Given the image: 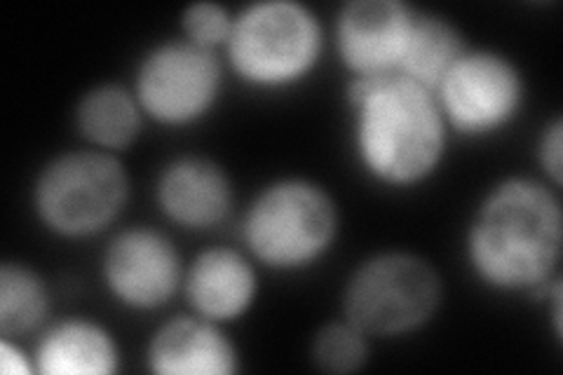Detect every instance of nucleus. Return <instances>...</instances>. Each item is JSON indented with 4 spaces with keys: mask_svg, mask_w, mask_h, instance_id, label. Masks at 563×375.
<instances>
[{
    "mask_svg": "<svg viewBox=\"0 0 563 375\" xmlns=\"http://www.w3.org/2000/svg\"><path fill=\"white\" fill-rule=\"evenodd\" d=\"M467 41L453 20L444 14L416 8L407 47L397 74L434 92L437 85L449 74L451 66L465 55Z\"/></svg>",
    "mask_w": 563,
    "mask_h": 375,
    "instance_id": "obj_16",
    "label": "nucleus"
},
{
    "mask_svg": "<svg viewBox=\"0 0 563 375\" xmlns=\"http://www.w3.org/2000/svg\"><path fill=\"white\" fill-rule=\"evenodd\" d=\"M324 47V24L308 3L256 0L235 14L223 62L250 89L285 92L314 74Z\"/></svg>",
    "mask_w": 563,
    "mask_h": 375,
    "instance_id": "obj_4",
    "label": "nucleus"
},
{
    "mask_svg": "<svg viewBox=\"0 0 563 375\" xmlns=\"http://www.w3.org/2000/svg\"><path fill=\"white\" fill-rule=\"evenodd\" d=\"M186 265L179 244L165 230L136 223L115 230L106 242L99 275L120 308L148 315L165 310L184 291Z\"/></svg>",
    "mask_w": 563,
    "mask_h": 375,
    "instance_id": "obj_9",
    "label": "nucleus"
},
{
    "mask_svg": "<svg viewBox=\"0 0 563 375\" xmlns=\"http://www.w3.org/2000/svg\"><path fill=\"white\" fill-rule=\"evenodd\" d=\"M153 195L163 219L190 232L219 228L238 205L231 172L219 159L200 153L167 159L155 176Z\"/></svg>",
    "mask_w": 563,
    "mask_h": 375,
    "instance_id": "obj_11",
    "label": "nucleus"
},
{
    "mask_svg": "<svg viewBox=\"0 0 563 375\" xmlns=\"http://www.w3.org/2000/svg\"><path fill=\"white\" fill-rule=\"evenodd\" d=\"M130 192V176L120 157L85 146L49 157L38 169L31 186V209L49 235L82 242L118 223Z\"/></svg>",
    "mask_w": 563,
    "mask_h": 375,
    "instance_id": "obj_5",
    "label": "nucleus"
},
{
    "mask_svg": "<svg viewBox=\"0 0 563 375\" xmlns=\"http://www.w3.org/2000/svg\"><path fill=\"white\" fill-rule=\"evenodd\" d=\"M261 267L235 246H207L186 265L184 298L192 315L233 324L252 312L261 294Z\"/></svg>",
    "mask_w": 563,
    "mask_h": 375,
    "instance_id": "obj_12",
    "label": "nucleus"
},
{
    "mask_svg": "<svg viewBox=\"0 0 563 375\" xmlns=\"http://www.w3.org/2000/svg\"><path fill=\"white\" fill-rule=\"evenodd\" d=\"M451 136L490 139L521 118L528 101L523 68L500 49L467 47L434 89Z\"/></svg>",
    "mask_w": 563,
    "mask_h": 375,
    "instance_id": "obj_8",
    "label": "nucleus"
},
{
    "mask_svg": "<svg viewBox=\"0 0 563 375\" xmlns=\"http://www.w3.org/2000/svg\"><path fill=\"white\" fill-rule=\"evenodd\" d=\"M444 302L437 265L407 249L366 256L343 284V319L372 341L404 338L426 329Z\"/></svg>",
    "mask_w": 563,
    "mask_h": 375,
    "instance_id": "obj_6",
    "label": "nucleus"
},
{
    "mask_svg": "<svg viewBox=\"0 0 563 375\" xmlns=\"http://www.w3.org/2000/svg\"><path fill=\"white\" fill-rule=\"evenodd\" d=\"M33 364L41 375H115L122 368V350L99 319L64 317L38 333Z\"/></svg>",
    "mask_w": 563,
    "mask_h": 375,
    "instance_id": "obj_14",
    "label": "nucleus"
},
{
    "mask_svg": "<svg viewBox=\"0 0 563 375\" xmlns=\"http://www.w3.org/2000/svg\"><path fill=\"white\" fill-rule=\"evenodd\" d=\"M538 165L542 169V178L550 186H563V120L554 115L540 134L538 141Z\"/></svg>",
    "mask_w": 563,
    "mask_h": 375,
    "instance_id": "obj_20",
    "label": "nucleus"
},
{
    "mask_svg": "<svg viewBox=\"0 0 563 375\" xmlns=\"http://www.w3.org/2000/svg\"><path fill=\"white\" fill-rule=\"evenodd\" d=\"M345 106L352 153L368 181L413 190L444 167L451 130L430 89L399 76L350 78Z\"/></svg>",
    "mask_w": 563,
    "mask_h": 375,
    "instance_id": "obj_2",
    "label": "nucleus"
},
{
    "mask_svg": "<svg viewBox=\"0 0 563 375\" xmlns=\"http://www.w3.org/2000/svg\"><path fill=\"white\" fill-rule=\"evenodd\" d=\"M242 366L228 329L192 312L163 321L146 348V368L155 375H238Z\"/></svg>",
    "mask_w": 563,
    "mask_h": 375,
    "instance_id": "obj_13",
    "label": "nucleus"
},
{
    "mask_svg": "<svg viewBox=\"0 0 563 375\" xmlns=\"http://www.w3.org/2000/svg\"><path fill=\"white\" fill-rule=\"evenodd\" d=\"M228 68L221 52L186 38L153 43L141 55L132 92L157 128L188 130L205 122L223 97Z\"/></svg>",
    "mask_w": 563,
    "mask_h": 375,
    "instance_id": "obj_7",
    "label": "nucleus"
},
{
    "mask_svg": "<svg viewBox=\"0 0 563 375\" xmlns=\"http://www.w3.org/2000/svg\"><path fill=\"white\" fill-rule=\"evenodd\" d=\"M74 120L87 148L113 155L132 148L146 124L134 92L120 82H99L85 89L76 101Z\"/></svg>",
    "mask_w": 563,
    "mask_h": 375,
    "instance_id": "obj_15",
    "label": "nucleus"
},
{
    "mask_svg": "<svg viewBox=\"0 0 563 375\" xmlns=\"http://www.w3.org/2000/svg\"><path fill=\"white\" fill-rule=\"evenodd\" d=\"M463 249L470 275L490 294L542 296L563 254L559 188L536 176L500 178L474 207Z\"/></svg>",
    "mask_w": 563,
    "mask_h": 375,
    "instance_id": "obj_1",
    "label": "nucleus"
},
{
    "mask_svg": "<svg viewBox=\"0 0 563 375\" xmlns=\"http://www.w3.org/2000/svg\"><path fill=\"white\" fill-rule=\"evenodd\" d=\"M310 360L317 371L329 375L360 373L372 360V338L343 317L339 321H327L312 335Z\"/></svg>",
    "mask_w": 563,
    "mask_h": 375,
    "instance_id": "obj_18",
    "label": "nucleus"
},
{
    "mask_svg": "<svg viewBox=\"0 0 563 375\" xmlns=\"http://www.w3.org/2000/svg\"><path fill=\"white\" fill-rule=\"evenodd\" d=\"M413 12L404 0H347L341 5L333 43L350 78L397 74Z\"/></svg>",
    "mask_w": 563,
    "mask_h": 375,
    "instance_id": "obj_10",
    "label": "nucleus"
},
{
    "mask_svg": "<svg viewBox=\"0 0 563 375\" xmlns=\"http://www.w3.org/2000/svg\"><path fill=\"white\" fill-rule=\"evenodd\" d=\"M235 14L217 0H196L181 12V38L196 43L200 47L221 52L231 38Z\"/></svg>",
    "mask_w": 563,
    "mask_h": 375,
    "instance_id": "obj_19",
    "label": "nucleus"
},
{
    "mask_svg": "<svg viewBox=\"0 0 563 375\" xmlns=\"http://www.w3.org/2000/svg\"><path fill=\"white\" fill-rule=\"evenodd\" d=\"M0 368L8 375H31L35 373L33 354L14 341V338H0Z\"/></svg>",
    "mask_w": 563,
    "mask_h": 375,
    "instance_id": "obj_21",
    "label": "nucleus"
},
{
    "mask_svg": "<svg viewBox=\"0 0 563 375\" xmlns=\"http://www.w3.org/2000/svg\"><path fill=\"white\" fill-rule=\"evenodd\" d=\"M341 232V207L308 176H279L258 188L242 213V244L258 267L296 275L322 263Z\"/></svg>",
    "mask_w": 563,
    "mask_h": 375,
    "instance_id": "obj_3",
    "label": "nucleus"
},
{
    "mask_svg": "<svg viewBox=\"0 0 563 375\" xmlns=\"http://www.w3.org/2000/svg\"><path fill=\"white\" fill-rule=\"evenodd\" d=\"M52 319L45 277L24 261L0 263V335L22 341L38 335Z\"/></svg>",
    "mask_w": 563,
    "mask_h": 375,
    "instance_id": "obj_17",
    "label": "nucleus"
}]
</instances>
